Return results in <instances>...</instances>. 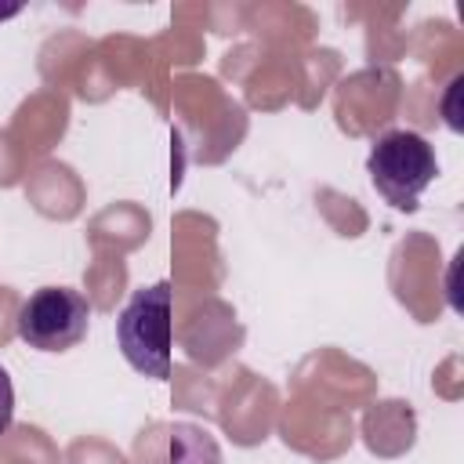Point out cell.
<instances>
[{
    "instance_id": "3957f363",
    "label": "cell",
    "mask_w": 464,
    "mask_h": 464,
    "mask_svg": "<svg viewBox=\"0 0 464 464\" xmlns=\"http://www.w3.org/2000/svg\"><path fill=\"white\" fill-rule=\"evenodd\" d=\"M91 304L72 286H40L18 304V337L36 352H69L87 337Z\"/></svg>"
},
{
    "instance_id": "277c9868",
    "label": "cell",
    "mask_w": 464,
    "mask_h": 464,
    "mask_svg": "<svg viewBox=\"0 0 464 464\" xmlns=\"http://www.w3.org/2000/svg\"><path fill=\"white\" fill-rule=\"evenodd\" d=\"M167 464H221V446L196 424H174L167 439Z\"/></svg>"
},
{
    "instance_id": "7a4b0ae2",
    "label": "cell",
    "mask_w": 464,
    "mask_h": 464,
    "mask_svg": "<svg viewBox=\"0 0 464 464\" xmlns=\"http://www.w3.org/2000/svg\"><path fill=\"white\" fill-rule=\"evenodd\" d=\"M370 185L392 203L395 210H417L420 192L439 178L435 145L417 130H384L366 156Z\"/></svg>"
},
{
    "instance_id": "5b68a950",
    "label": "cell",
    "mask_w": 464,
    "mask_h": 464,
    "mask_svg": "<svg viewBox=\"0 0 464 464\" xmlns=\"http://www.w3.org/2000/svg\"><path fill=\"white\" fill-rule=\"evenodd\" d=\"M11 420H14V388H11L7 370L0 366V435H7Z\"/></svg>"
},
{
    "instance_id": "6da1fadb",
    "label": "cell",
    "mask_w": 464,
    "mask_h": 464,
    "mask_svg": "<svg viewBox=\"0 0 464 464\" xmlns=\"http://www.w3.org/2000/svg\"><path fill=\"white\" fill-rule=\"evenodd\" d=\"M116 341L130 370L152 381L170 377L174 348V286L167 279L138 286L116 315Z\"/></svg>"
}]
</instances>
